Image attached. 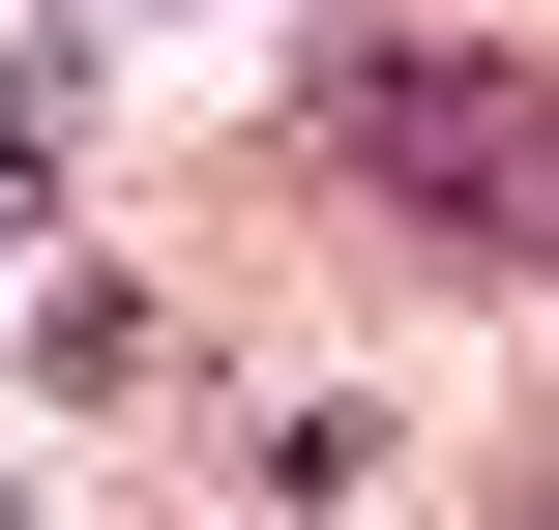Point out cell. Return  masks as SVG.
Listing matches in <instances>:
<instances>
[{
    "mask_svg": "<svg viewBox=\"0 0 559 530\" xmlns=\"http://www.w3.org/2000/svg\"><path fill=\"white\" fill-rule=\"evenodd\" d=\"M324 177H354L413 266L559 295V59H472V30H413V59H324Z\"/></svg>",
    "mask_w": 559,
    "mask_h": 530,
    "instance_id": "obj_1",
    "label": "cell"
}]
</instances>
